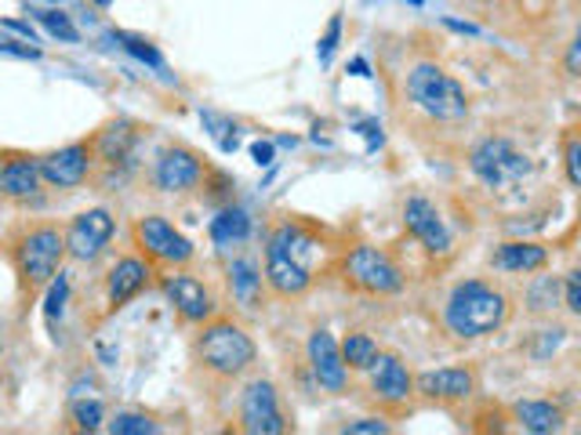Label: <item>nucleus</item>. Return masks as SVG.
I'll list each match as a JSON object with an SVG mask.
<instances>
[{
	"label": "nucleus",
	"instance_id": "f257e3e1",
	"mask_svg": "<svg viewBox=\"0 0 581 435\" xmlns=\"http://www.w3.org/2000/svg\"><path fill=\"white\" fill-rule=\"evenodd\" d=\"M8 261L16 269L22 301H33L55 280L65 261V232L55 221H26L8 236Z\"/></svg>",
	"mask_w": 581,
	"mask_h": 435
},
{
	"label": "nucleus",
	"instance_id": "f03ea898",
	"mask_svg": "<svg viewBox=\"0 0 581 435\" xmlns=\"http://www.w3.org/2000/svg\"><path fill=\"white\" fill-rule=\"evenodd\" d=\"M313 255H316V236L302 221H281L266 236V269H262V280H266L276 298H302L316 280Z\"/></svg>",
	"mask_w": 581,
	"mask_h": 435
},
{
	"label": "nucleus",
	"instance_id": "7ed1b4c3",
	"mask_svg": "<svg viewBox=\"0 0 581 435\" xmlns=\"http://www.w3.org/2000/svg\"><path fill=\"white\" fill-rule=\"evenodd\" d=\"M509 320V294L487 280H466L451 290L444 309V323L447 331L461 341L472 338H487L501 331Z\"/></svg>",
	"mask_w": 581,
	"mask_h": 435
},
{
	"label": "nucleus",
	"instance_id": "20e7f679",
	"mask_svg": "<svg viewBox=\"0 0 581 435\" xmlns=\"http://www.w3.org/2000/svg\"><path fill=\"white\" fill-rule=\"evenodd\" d=\"M193 355L207 374L230 381V377L247 374L251 366H255L258 349L241 323L211 315L207 323H201V334H196V341H193Z\"/></svg>",
	"mask_w": 581,
	"mask_h": 435
},
{
	"label": "nucleus",
	"instance_id": "39448f33",
	"mask_svg": "<svg viewBox=\"0 0 581 435\" xmlns=\"http://www.w3.org/2000/svg\"><path fill=\"white\" fill-rule=\"evenodd\" d=\"M407 99L415 102V110H421L432 121H444V124H458L469 116V95L444 65L436 62H418L411 65L404 81Z\"/></svg>",
	"mask_w": 581,
	"mask_h": 435
},
{
	"label": "nucleus",
	"instance_id": "423d86ee",
	"mask_svg": "<svg viewBox=\"0 0 581 435\" xmlns=\"http://www.w3.org/2000/svg\"><path fill=\"white\" fill-rule=\"evenodd\" d=\"M469 170L491 193H512V189H520L523 182L534 175V164L527 160V156L509 138H495L491 135V138H483V142L472 145Z\"/></svg>",
	"mask_w": 581,
	"mask_h": 435
},
{
	"label": "nucleus",
	"instance_id": "0eeeda50",
	"mask_svg": "<svg viewBox=\"0 0 581 435\" xmlns=\"http://www.w3.org/2000/svg\"><path fill=\"white\" fill-rule=\"evenodd\" d=\"M342 280H346V287L360 290V294L389 298L404 290V269L396 266L389 250L360 244L342 258Z\"/></svg>",
	"mask_w": 581,
	"mask_h": 435
},
{
	"label": "nucleus",
	"instance_id": "6e6552de",
	"mask_svg": "<svg viewBox=\"0 0 581 435\" xmlns=\"http://www.w3.org/2000/svg\"><path fill=\"white\" fill-rule=\"evenodd\" d=\"M131 240L135 250L150 261V266H164V269H182L190 266L196 247L190 244V236H182L164 215H142L131 226Z\"/></svg>",
	"mask_w": 581,
	"mask_h": 435
},
{
	"label": "nucleus",
	"instance_id": "1a4fd4ad",
	"mask_svg": "<svg viewBox=\"0 0 581 435\" xmlns=\"http://www.w3.org/2000/svg\"><path fill=\"white\" fill-rule=\"evenodd\" d=\"M290 421L281 411V395H276L273 381L255 377L241 392V432L247 435H284Z\"/></svg>",
	"mask_w": 581,
	"mask_h": 435
},
{
	"label": "nucleus",
	"instance_id": "9d476101",
	"mask_svg": "<svg viewBox=\"0 0 581 435\" xmlns=\"http://www.w3.org/2000/svg\"><path fill=\"white\" fill-rule=\"evenodd\" d=\"M62 232H65V258L95 261L105 255V247H110L116 221L105 207H91V210H81Z\"/></svg>",
	"mask_w": 581,
	"mask_h": 435
},
{
	"label": "nucleus",
	"instance_id": "9b49d317",
	"mask_svg": "<svg viewBox=\"0 0 581 435\" xmlns=\"http://www.w3.org/2000/svg\"><path fill=\"white\" fill-rule=\"evenodd\" d=\"M161 287H164V294H167V301L175 305V312L182 315L186 323H207L211 315L218 312V301H215V294H211V287L204 283V280H196L193 272H186V266L182 269H171L164 280H161Z\"/></svg>",
	"mask_w": 581,
	"mask_h": 435
},
{
	"label": "nucleus",
	"instance_id": "f8f14e48",
	"mask_svg": "<svg viewBox=\"0 0 581 435\" xmlns=\"http://www.w3.org/2000/svg\"><path fill=\"white\" fill-rule=\"evenodd\" d=\"M41 164V178L48 182L51 189H77L95 175V156H91V142H70L62 149L37 156Z\"/></svg>",
	"mask_w": 581,
	"mask_h": 435
},
{
	"label": "nucleus",
	"instance_id": "ddd939ff",
	"mask_svg": "<svg viewBox=\"0 0 581 435\" xmlns=\"http://www.w3.org/2000/svg\"><path fill=\"white\" fill-rule=\"evenodd\" d=\"M404 226L407 232L415 236V240L429 250L432 258H447L455 250V240H451V229H447L444 215L436 210V204L429 196H407L404 204Z\"/></svg>",
	"mask_w": 581,
	"mask_h": 435
},
{
	"label": "nucleus",
	"instance_id": "4468645a",
	"mask_svg": "<svg viewBox=\"0 0 581 435\" xmlns=\"http://www.w3.org/2000/svg\"><path fill=\"white\" fill-rule=\"evenodd\" d=\"M207 167L204 160L196 156L190 145H167V149L156 156V167H153V186L161 193H190L204 182Z\"/></svg>",
	"mask_w": 581,
	"mask_h": 435
},
{
	"label": "nucleus",
	"instance_id": "2eb2a0df",
	"mask_svg": "<svg viewBox=\"0 0 581 435\" xmlns=\"http://www.w3.org/2000/svg\"><path fill=\"white\" fill-rule=\"evenodd\" d=\"M415 395L432 406H458L477 395V371L472 366H440L415 377Z\"/></svg>",
	"mask_w": 581,
	"mask_h": 435
},
{
	"label": "nucleus",
	"instance_id": "dca6fc26",
	"mask_svg": "<svg viewBox=\"0 0 581 435\" xmlns=\"http://www.w3.org/2000/svg\"><path fill=\"white\" fill-rule=\"evenodd\" d=\"M135 127L128 121H113L110 127H102L91 142V156H95V167L105 175V182H121L124 170L135 160Z\"/></svg>",
	"mask_w": 581,
	"mask_h": 435
},
{
	"label": "nucleus",
	"instance_id": "f3484780",
	"mask_svg": "<svg viewBox=\"0 0 581 435\" xmlns=\"http://www.w3.org/2000/svg\"><path fill=\"white\" fill-rule=\"evenodd\" d=\"M371 392L386 411H404L415 395V374L404 363V355L396 352H378V360L371 363Z\"/></svg>",
	"mask_w": 581,
	"mask_h": 435
},
{
	"label": "nucleus",
	"instance_id": "a211bd4d",
	"mask_svg": "<svg viewBox=\"0 0 581 435\" xmlns=\"http://www.w3.org/2000/svg\"><path fill=\"white\" fill-rule=\"evenodd\" d=\"M153 280V266L142 255H124L116 258L110 272H105V305L110 312L124 309L131 298H139Z\"/></svg>",
	"mask_w": 581,
	"mask_h": 435
},
{
	"label": "nucleus",
	"instance_id": "6ab92c4d",
	"mask_svg": "<svg viewBox=\"0 0 581 435\" xmlns=\"http://www.w3.org/2000/svg\"><path fill=\"white\" fill-rule=\"evenodd\" d=\"M41 164L30 153H4L0 160V196L11 204H30L41 193Z\"/></svg>",
	"mask_w": 581,
	"mask_h": 435
},
{
	"label": "nucleus",
	"instance_id": "aec40b11",
	"mask_svg": "<svg viewBox=\"0 0 581 435\" xmlns=\"http://www.w3.org/2000/svg\"><path fill=\"white\" fill-rule=\"evenodd\" d=\"M309 363H313V374L320 381V389L327 392H346V381H349V366L342 360V349L332 331H313L309 334Z\"/></svg>",
	"mask_w": 581,
	"mask_h": 435
},
{
	"label": "nucleus",
	"instance_id": "412c9836",
	"mask_svg": "<svg viewBox=\"0 0 581 435\" xmlns=\"http://www.w3.org/2000/svg\"><path fill=\"white\" fill-rule=\"evenodd\" d=\"M226 283H230V294L233 301L241 305L244 312H258L262 309V287H266V280H262V269L255 258H233L226 266Z\"/></svg>",
	"mask_w": 581,
	"mask_h": 435
},
{
	"label": "nucleus",
	"instance_id": "4be33fe9",
	"mask_svg": "<svg viewBox=\"0 0 581 435\" xmlns=\"http://www.w3.org/2000/svg\"><path fill=\"white\" fill-rule=\"evenodd\" d=\"M491 266L501 272H541L549 266V250L541 244H527V240H512L501 244L491 255Z\"/></svg>",
	"mask_w": 581,
	"mask_h": 435
},
{
	"label": "nucleus",
	"instance_id": "5701e85b",
	"mask_svg": "<svg viewBox=\"0 0 581 435\" xmlns=\"http://www.w3.org/2000/svg\"><path fill=\"white\" fill-rule=\"evenodd\" d=\"M512 417L534 435H552V432L563 428V411L549 400H520L517 406H512Z\"/></svg>",
	"mask_w": 581,
	"mask_h": 435
},
{
	"label": "nucleus",
	"instance_id": "b1692460",
	"mask_svg": "<svg viewBox=\"0 0 581 435\" xmlns=\"http://www.w3.org/2000/svg\"><path fill=\"white\" fill-rule=\"evenodd\" d=\"M247 236H251V218L244 207H226L218 210V218H211V240L222 250H236L241 244H247Z\"/></svg>",
	"mask_w": 581,
	"mask_h": 435
},
{
	"label": "nucleus",
	"instance_id": "393cba45",
	"mask_svg": "<svg viewBox=\"0 0 581 435\" xmlns=\"http://www.w3.org/2000/svg\"><path fill=\"white\" fill-rule=\"evenodd\" d=\"M342 360H346L349 371H371V363L378 360V341L371 334H364V331H349L346 341H342Z\"/></svg>",
	"mask_w": 581,
	"mask_h": 435
},
{
	"label": "nucleus",
	"instance_id": "a878e982",
	"mask_svg": "<svg viewBox=\"0 0 581 435\" xmlns=\"http://www.w3.org/2000/svg\"><path fill=\"white\" fill-rule=\"evenodd\" d=\"M527 309L534 315H549L560 309V276H534L527 287Z\"/></svg>",
	"mask_w": 581,
	"mask_h": 435
},
{
	"label": "nucleus",
	"instance_id": "bb28decb",
	"mask_svg": "<svg viewBox=\"0 0 581 435\" xmlns=\"http://www.w3.org/2000/svg\"><path fill=\"white\" fill-rule=\"evenodd\" d=\"M110 432L113 435H153L156 432V421L150 414H135V411H121L110 421Z\"/></svg>",
	"mask_w": 581,
	"mask_h": 435
},
{
	"label": "nucleus",
	"instance_id": "cd10ccee",
	"mask_svg": "<svg viewBox=\"0 0 581 435\" xmlns=\"http://www.w3.org/2000/svg\"><path fill=\"white\" fill-rule=\"evenodd\" d=\"M70 421H73L77 432H99L102 421H105V411H102V403H95V400H81V403L70 406Z\"/></svg>",
	"mask_w": 581,
	"mask_h": 435
},
{
	"label": "nucleus",
	"instance_id": "c85d7f7f",
	"mask_svg": "<svg viewBox=\"0 0 581 435\" xmlns=\"http://www.w3.org/2000/svg\"><path fill=\"white\" fill-rule=\"evenodd\" d=\"M44 290H48V305H44L48 327H55V320H59L62 309H65V298H70V280H65V272L59 269V276H55V280H51Z\"/></svg>",
	"mask_w": 581,
	"mask_h": 435
},
{
	"label": "nucleus",
	"instance_id": "c756f323",
	"mask_svg": "<svg viewBox=\"0 0 581 435\" xmlns=\"http://www.w3.org/2000/svg\"><path fill=\"white\" fill-rule=\"evenodd\" d=\"M37 19H41V25L51 33V37H59V41H65V44H73L77 37V25L70 22V15H62V11H37Z\"/></svg>",
	"mask_w": 581,
	"mask_h": 435
},
{
	"label": "nucleus",
	"instance_id": "7c9ffc66",
	"mask_svg": "<svg viewBox=\"0 0 581 435\" xmlns=\"http://www.w3.org/2000/svg\"><path fill=\"white\" fill-rule=\"evenodd\" d=\"M563 167H567V182H571V186H581V142H578V131H567V138H563Z\"/></svg>",
	"mask_w": 581,
	"mask_h": 435
},
{
	"label": "nucleus",
	"instance_id": "2f4dec72",
	"mask_svg": "<svg viewBox=\"0 0 581 435\" xmlns=\"http://www.w3.org/2000/svg\"><path fill=\"white\" fill-rule=\"evenodd\" d=\"M116 41H124V48L131 51V55H139L142 62L150 65H161V55H156V48L150 41H142V37H131V33H116Z\"/></svg>",
	"mask_w": 581,
	"mask_h": 435
},
{
	"label": "nucleus",
	"instance_id": "473e14b6",
	"mask_svg": "<svg viewBox=\"0 0 581 435\" xmlns=\"http://www.w3.org/2000/svg\"><path fill=\"white\" fill-rule=\"evenodd\" d=\"M560 294H563L567 312L581 315V269H571V272H567V283H563Z\"/></svg>",
	"mask_w": 581,
	"mask_h": 435
},
{
	"label": "nucleus",
	"instance_id": "72a5a7b5",
	"mask_svg": "<svg viewBox=\"0 0 581 435\" xmlns=\"http://www.w3.org/2000/svg\"><path fill=\"white\" fill-rule=\"evenodd\" d=\"M342 432H349V435H386V432H393V425L389 421H381V417H360V421L342 425Z\"/></svg>",
	"mask_w": 581,
	"mask_h": 435
},
{
	"label": "nucleus",
	"instance_id": "f704fd0d",
	"mask_svg": "<svg viewBox=\"0 0 581 435\" xmlns=\"http://www.w3.org/2000/svg\"><path fill=\"white\" fill-rule=\"evenodd\" d=\"M338 37H342V19L335 15V19H332V25H327V33H324L320 48H316V55H320V62H332L335 48H338Z\"/></svg>",
	"mask_w": 581,
	"mask_h": 435
},
{
	"label": "nucleus",
	"instance_id": "c9c22d12",
	"mask_svg": "<svg viewBox=\"0 0 581 435\" xmlns=\"http://www.w3.org/2000/svg\"><path fill=\"white\" fill-rule=\"evenodd\" d=\"M0 51H8V55H19V59H37V55H41L37 48L19 44V41H8V37H0Z\"/></svg>",
	"mask_w": 581,
	"mask_h": 435
},
{
	"label": "nucleus",
	"instance_id": "e433bc0d",
	"mask_svg": "<svg viewBox=\"0 0 581 435\" xmlns=\"http://www.w3.org/2000/svg\"><path fill=\"white\" fill-rule=\"evenodd\" d=\"M251 156H255L258 167H269L273 164V145L269 142H255V145H251Z\"/></svg>",
	"mask_w": 581,
	"mask_h": 435
},
{
	"label": "nucleus",
	"instance_id": "4c0bfd02",
	"mask_svg": "<svg viewBox=\"0 0 581 435\" xmlns=\"http://www.w3.org/2000/svg\"><path fill=\"white\" fill-rule=\"evenodd\" d=\"M578 55H581V44L571 41V51H567V73L578 76Z\"/></svg>",
	"mask_w": 581,
	"mask_h": 435
},
{
	"label": "nucleus",
	"instance_id": "58836bf2",
	"mask_svg": "<svg viewBox=\"0 0 581 435\" xmlns=\"http://www.w3.org/2000/svg\"><path fill=\"white\" fill-rule=\"evenodd\" d=\"M99 4H102V8H105V4H110V0H99Z\"/></svg>",
	"mask_w": 581,
	"mask_h": 435
},
{
	"label": "nucleus",
	"instance_id": "ea45409f",
	"mask_svg": "<svg viewBox=\"0 0 581 435\" xmlns=\"http://www.w3.org/2000/svg\"><path fill=\"white\" fill-rule=\"evenodd\" d=\"M0 160H4V153H0Z\"/></svg>",
	"mask_w": 581,
	"mask_h": 435
}]
</instances>
